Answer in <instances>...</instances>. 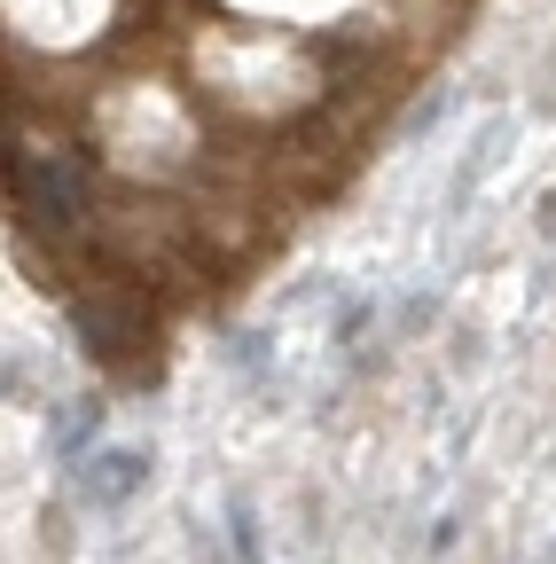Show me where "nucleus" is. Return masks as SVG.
<instances>
[{
  "label": "nucleus",
  "instance_id": "f257e3e1",
  "mask_svg": "<svg viewBox=\"0 0 556 564\" xmlns=\"http://www.w3.org/2000/svg\"><path fill=\"white\" fill-rule=\"evenodd\" d=\"M17 181V204H24V220L32 228H72L79 220V204H87V158H17L9 165Z\"/></svg>",
  "mask_w": 556,
  "mask_h": 564
},
{
  "label": "nucleus",
  "instance_id": "f03ea898",
  "mask_svg": "<svg viewBox=\"0 0 556 564\" xmlns=\"http://www.w3.org/2000/svg\"><path fill=\"white\" fill-rule=\"evenodd\" d=\"M142 486H150V447H102L79 463V502H95V510H118Z\"/></svg>",
  "mask_w": 556,
  "mask_h": 564
},
{
  "label": "nucleus",
  "instance_id": "7ed1b4c3",
  "mask_svg": "<svg viewBox=\"0 0 556 564\" xmlns=\"http://www.w3.org/2000/svg\"><path fill=\"white\" fill-rule=\"evenodd\" d=\"M95 432H102V400H87V408H72V415H63V432H55V455L63 463H87V447H95Z\"/></svg>",
  "mask_w": 556,
  "mask_h": 564
},
{
  "label": "nucleus",
  "instance_id": "20e7f679",
  "mask_svg": "<svg viewBox=\"0 0 556 564\" xmlns=\"http://www.w3.org/2000/svg\"><path fill=\"white\" fill-rule=\"evenodd\" d=\"M72 314H79V329H95V337H87L95 352H118V337L133 329V314H110V306H95V299H87V306H72Z\"/></svg>",
  "mask_w": 556,
  "mask_h": 564
},
{
  "label": "nucleus",
  "instance_id": "39448f33",
  "mask_svg": "<svg viewBox=\"0 0 556 564\" xmlns=\"http://www.w3.org/2000/svg\"><path fill=\"white\" fill-rule=\"evenodd\" d=\"M361 322H369V299H345V306H337V337H353Z\"/></svg>",
  "mask_w": 556,
  "mask_h": 564
},
{
  "label": "nucleus",
  "instance_id": "423d86ee",
  "mask_svg": "<svg viewBox=\"0 0 556 564\" xmlns=\"http://www.w3.org/2000/svg\"><path fill=\"white\" fill-rule=\"evenodd\" d=\"M541 228H548V236H556V188H548V196H541Z\"/></svg>",
  "mask_w": 556,
  "mask_h": 564
}]
</instances>
